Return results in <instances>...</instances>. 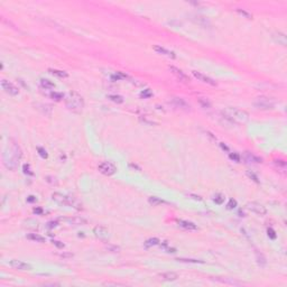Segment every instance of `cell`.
<instances>
[{"label": "cell", "instance_id": "obj_1", "mask_svg": "<svg viewBox=\"0 0 287 287\" xmlns=\"http://www.w3.org/2000/svg\"><path fill=\"white\" fill-rule=\"evenodd\" d=\"M21 157H23V150L20 146L13 139H10L8 141L6 148L4 150V155H2L4 165L8 169L13 171L18 167Z\"/></svg>", "mask_w": 287, "mask_h": 287}, {"label": "cell", "instance_id": "obj_2", "mask_svg": "<svg viewBox=\"0 0 287 287\" xmlns=\"http://www.w3.org/2000/svg\"><path fill=\"white\" fill-rule=\"evenodd\" d=\"M64 102L66 108L75 113H81L84 108V100L82 96L75 91H71L64 96Z\"/></svg>", "mask_w": 287, "mask_h": 287}, {"label": "cell", "instance_id": "obj_3", "mask_svg": "<svg viewBox=\"0 0 287 287\" xmlns=\"http://www.w3.org/2000/svg\"><path fill=\"white\" fill-rule=\"evenodd\" d=\"M222 116L230 121L246 122L249 120V113L244 110L238 108H227L222 111Z\"/></svg>", "mask_w": 287, "mask_h": 287}, {"label": "cell", "instance_id": "obj_4", "mask_svg": "<svg viewBox=\"0 0 287 287\" xmlns=\"http://www.w3.org/2000/svg\"><path fill=\"white\" fill-rule=\"evenodd\" d=\"M52 198L53 201H55L56 203L61 205H70V206H73V208H77V209H82L81 205L77 203V201L72 196H67V195H64L62 193H54L52 195Z\"/></svg>", "mask_w": 287, "mask_h": 287}, {"label": "cell", "instance_id": "obj_5", "mask_svg": "<svg viewBox=\"0 0 287 287\" xmlns=\"http://www.w3.org/2000/svg\"><path fill=\"white\" fill-rule=\"evenodd\" d=\"M254 106L259 110H270V109L274 108V101L269 98L262 96V98H258L256 100Z\"/></svg>", "mask_w": 287, "mask_h": 287}, {"label": "cell", "instance_id": "obj_6", "mask_svg": "<svg viewBox=\"0 0 287 287\" xmlns=\"http://www.w3.org/2000/svg\"><path fill=\"white\" fill-rule=\"evenodd\" d=\"M98 169L99 172L103 174V175H107V176H111L117 172V167L113 163L111 162H103L100 165L98 166Z\"/></svg>", "mask_w": 287, "mask_h": 287}, {"label": "cell", "instance_id": "obj_7", "mask_svg": "<svg viewBox=\"0 0 287 287\" xmlns=\"http://www.w3.org/2000/svg\"><path fill=\"white\" fill-rule=\"evenodd\" d=\"M247 209L250 210L251 212L256 213V214H258V215H265L267 213L266 208L260 204V203H257V202H249L247 204Z\"/></svg>", "mask_w": 287, "mask_h": 287}, {"label": "cell", "instance_id": "obj_8", "mask_svg": "<svg viewBox=\"0 0 287 287\" xmlns=\"http://www.w3.org/2000/svg\"><path fill=\"white\" fill-rule=\"evenodd\" d=\"M1 86H2V89L5 90L7 93H9V94H11V96H17V94H19V89H18L13 83L9 82V81H7V80H2V81H1Z\"/></svg>", "mask_w": 287, "mask_h": 287}, {"label": "cell", "instance_id": "obj_9", "mask_svg": "<svg viewBox=\"0 0 287 287\" xmlns=\"http://www.w3.org/2000/svg\"><path fill=\"white\" fill-rule=\"evenodd\" d=\"M93 233H94V236L98 238V239H100V240H102V241H107L109 238V231L107 228H104L102 225H98L94 229H93Z\"/></svg>", "mask_w": 287, "mask_h": 287}, {"label": "cell", "instance_id": "obj_10", "mask_svg": "<svg viewBox=\"0 0 287 287\" xmlns=\"http://www.w3.org/2000/svg\"><path fill=\"white\" fill-rule=\"evenodd\" d=\"M192 73H193V75L196 77L198 81H202L203 83L210 84V85H212V86H217V82H215L214 80H212L211 77H206V75L202 74V73H200V72H198V71H193Z\"/></svg>", "mask_w": 287, "mask_h": 287}, {"label": "cell", "instance_id": "obj_11", "mask_svg": "<svg viewBox=\"0 0 287 287\" xmlns=\"http://www.w3.org/2000/svg\"><path fill=\"white\" fill-rule=\"evenodd\" d=\"M9 265L15 269H19V270H30L32 269V266L29 264L21 261V260H17V259L11 260L9 262Z\"/></svg>", "mask_w": 287, "mask_h": 287}, {"label": "cell", "instance_id": "obj_12", "mask_svg": "<svg viewBox=\"0 0 287 287\" xmlns=\"http://www.w3.org/2000/svg\"><path fill=\"white\" fill-rule=\"evenodd\" d=\"M64 222H67L69 224H72V225H84V224L88 223V221L83 218L80 217H75V218H62L60 219Z\"/></svg>", "mask_w": 287, "mask_h": 287}, {"label": "cell", "instance_id": "obj_13", "mask_svg": "<svg viewBox=\"0 0 287 287\" xmlns=\"http://www.w3.org/2000/svg\"><path fill=\"white\" fill-rule=\"evenodd\" d=\"M169 71H171V73H172L173 75H175V77L179 79V81H182V82H188L187 75L185 73H183L179 69L175 67V66H169Z\"/></svg>", "mask_w": 287, "mask_h": 287}, {"label": "cell", "instance_id": "obj_14", "mask_svg": "<svg viewBox=\"0 0 287 287\" xmlns=\"http://www.w3.org/2000/svg\"><path fill=\"white\" fill-rule=\"evenodd\" d=\"M154 51L157 52L158 54H162V55L167 56V57H169V58H175V57H176V55H175V53H174V52L169 51V50H167V48H165V47L158 46V45L154 46Z\"/></svg>", "mask_w": 287, "mask_h": 287}, {"label": "cell", "instance_id": "obj_15", "mask_svg": "<svg viewBox=\"0 0 287 287\" xmlns=\"http://www.w3.org/2000/svg\"><path fill=\"white\" fill-rule=\"evenodd\" d=\"M172 102L176 108H179L182 110H190V104L182 98H173Z\"/></svg>", "mask_w": 287, "mask_h": 287}, {"label": "cell", "instance_id": "obj_16", "mask_svg": "<svg viewBox=\"0 0 287 287\" xmlns=\"http://www.w3.org/2000/svg\"><path fill=\"white\" fill-rule=\"evenodd\" d=\"M177 223H179V225L181 228H183L185 230H188V231H195V230H198V227L193 223V222H190V221L179 220V221H177Z\"/></svg>", "mask_w": 287, "mask_h": 287}, {"label": "cell", "instance_id": "obj_17", "mask_svg": "<svg viewBox=\"0 0 287 287\" xmlns=\"http://www.w3.org/2000/svg\"><path fill=\"white\" fill-rule=\"evenodd\" d=\"M160 278L163 279V281H176L177 278H179V275L176 274V273H174V271H167V273H163V274H160Z\"/></svg>", "mask_w": 287, "mask_h": 287}, {"label": "cell", "instance_id": "obj_18", "mask_svg": "<svg viewBox=\"0 0 287 287\" xmlns=\"http://www.w3.org/2000/svg\"><path fill=\"white\" fill-rule=\"evenodd\" d=\"M244 159L247 160L248 163H255V164H259V163H261L262 162V159L260 158V157H257V156H255L254 154L248 153V152L244 154Z\"/></svg>", "mask_w": 287, "mask_h": 287}, {"label": "cell", "instance_id": "obj_19", "mask_svg": "<svg viewBox=\"0 0 287 287\" xmlns=\"http://www.w3.org/2000/svg\"><path fill=\"white\" fill-rule=\"evenodd\" d=\"M40 88L43 90H50L54 89L55 88V84L50 81V80H46V79H42L40 80Z\"/></svg>", "mask_w": 287, "mask_h": 287}, {"label": "cell", "instance_id": "obj_20", "mask_svg": "<svg viewBox=\"0 0 287 287\" xmlns=\"http://www.w3.org/2000/svg\"><path fill=\"white\" fill-rule=\"evenodd\" d=\"M27 238H28L29 240L36 241V242H40V243L45 242V238L44 237H42L40 235H38V233H30V235L27 236Z\"/></svg>", "mask_w": 287, "mask_h": 287}, {"label": "cell", "instance_id": "obj_21", "mask_svg": "<svg viewBox=\"0 0 287 287\" xmlns=\"http://www.w3.org/2000/svg\"><path fill=\"white\" fill-rule=\"evenodd\" d=\"M159 242H160L159 239H157V238H150V239L146 240L145 247L149 248V247H153V246H157V244H159Z\"/></svg>", "mask_w": 287, "mask_h": 287}, {"label": "cell", "instance_id": "obj_22", "mask_svg": "<svg viewBox=\"0 0 287 287\" xmlns=\"http://www.w3.org/2000/svg\"><path fill=\"white\" fill-rule=\"evenodd\" d=\"M50 96H51L54 101H57V102H58V101L63 100L65 96H64L63 93H61V92H55V91H54V92L50 93Z\"/></svg>", "mask_w": 287, "mask_h": 287}, {"label": "cell", "instance_id": "obj_23", "mask_svg": "<svg viewBox=\"0 0 287 287\" xmlns=\"http://www.w3.org/2000/svg\"><path fill=\"white\" fill-rule=\"evenodd\" d=\"M109 100H111L112 102L115 103H118V104H120V103L123 102V98L121 96H118V94H111V96H108Z\"/></svg>", "mask_w": 287, "mask_h": 287}, {"label": "cell", "instance_id": "obj_24", "mask_svg": "<svg viewBox=\"0 0 287 287\" xmlns=\"http://www.w3.org/2000/svg\"><path fill=\"white\" fill-rule=\"evenodd\" d=\"M51 72L53 75H56L58 77H67V73L65 71H61V70H48Z\"/></svg>", "mask_w": 287, "mask_h": 287}, {"label": "cell", "instance_id": "obj_25", "mask_svg": "<svg viewBox=\"0 0 287 287\" xmlns=\"http://www.w3.org/2000/svg\"><path fill=\"white\" fill-rule=\"evenodd\" d=\"M148 202L153 205V206H157V205L163 204V203H164V201H162V200L158 198H155V196H152V198H148Z\"/></svg>", "mask_w": 287, "mask_h": 287}, {"label": "cell", "instance_id": "obj_26", "mask_svg": "<svg viewBox=\"0 0 287 287\" xmlns=\"http://www.w3.org/2000/svg\"><path fill=\"white\" fill-rule=\"evenodd\" d=\"M276 36H278V37H276V40H277L279 44H281L283 46H285V45H286V36H285L284 34L278 33Z\"/></svg>", "mask_w": 287, "mask_h": 287}, {"label": "cell", "instance_id": "obj_27", "mask_svg": "<svg viewBox=\"0 0 287 287\" xmlns=\"http://www.w3.org/2000/svg\"><path fill=\"white\" fill-rule=\"evenodd\" d=\"M127 75L126 74H123L122 72H117L116 74L112 75V80L113 81H119V80H125V79H127Z\"/></svg>", "mask_w": 287, "mask_h": 287}, {"label": "cell", "instance_id": "obj_28", "mask_svg": "<svg viewBox=\"0 0 287 287\" xmlns=\"http://www.w3.org/2000/svg\"><path fill=\"white\" fill-rule=\"evenodd\" d=\"M236 11L239 15H241V16H243V17H246L247 19H251V13H249L248 11H246V10H243V9H240V8H237L236 9Z\"/></svg>", "mask_w": 287, "mask_h": 287}, {"label": "cell", "instance_id": "obj_29", "mask_svg": "<svg viewBox=\"0 0 287 287\" xmlns=\"http://www.w3.org/2000/svg\"><path fill=\"white\" fill-rule=\"evenodd\" d=\"M152 96H153V92H152L149 89H146V90H144V91H141V92H140V96H141V98H144V99L150 98Z\"/></svg>", "mask_w": 287, "mask_h": 287}, {"label": "cell", "instance_id": "obj_30", "mask_svg": "<svg viewBox=\"0 0 287 287\" xmlns=\"http://www.w3.org/2000/svg\"><path fill=\"white\" fill-rule=\"evenodd\" d=\"M214 202L217 203V204H222L224 202V196L222 194H215V196H214Z\"/></svg>", "mask_w": 287, "mask_h": 287}, {"label": "cell", "instance_id": "obj_31", "mask_svg": "<svg viewBox=\"0 0 287 287\" xmlns=\"http://www.w3.org/2000/svg\"><path fill=\"white\" fill-rule=\"evenodd\" d=\"M198 102H200V104L203 107L204 109H210V107H211V103L206 100V99H200L198 100Z\"/></svg>", "mask_w": 287, "mask_h": 287}, {"label": "cell", "instance_id": "obj_32", "mask_svg": "<svg viewBox=\"0 0 287 287\" xmlns=\"http://www.w3.org/2000/svg\"><path fill=\"white\" fill-rule=\"evenodd\" d=\"M230 159L233 160V162H236V163H239L240 162V155L238 153H231L229 155Z\"/></svg>", "mask_w": 287, "mask_h": 287}, {"label": "cell", "instance_id": "obj_33", "mask_svg": "<svg viewBox=\"0 0 287 287\" xmlns=\"http://www.w3.org/2000/svg\"><path fill=\"white\" fill-rule=\"evenodd\" d=\"M236 206H237V201H236V200H233V198L229 200V202H228V204H227V209H229V210H233Z\"/></svg>", "mask_w": 287, "mask_h": 287}, {"label": "cell", "instance_id": "obj_34", "mask_svg": "<svg viewBox=\"0 0 287 287\" xmlns=\"http://www.w3.org/2000/svg\"><path fill=\"white\" fill-rule=\"evenodd\" d=\"M37 152H38L39 156H40L42 158H47V157H48V155H47V152L45 150L44 148H42V147H38V148H37Z\"/></svg>", "mask_w": 287, "mask_h": 287}, {"label": "cell", "instance_id": "obj_35", "mask_svg": "<svg viewBox=\"0 0 287 287\" xmlns=\"http://www.w3.org/2000/svg\"><path fill=\"white\" fill-rule=\"evenodd\" d=\"M176 260L181 262H193V264H198V262H203L201 260H196V259H185V258H177Z\"/></svg>", "mask_w": 287, "mask_h": 287}, {"label": "cell", "instance_id": "obj_36", "mask_svg": "<svg viewBox=\"0 0 287 287\" xmlns=\"http://www.w3.org/2000/svg\"><path fill=\"white\" fill-rule=\"evenodd\" d=\"M247 175H248L249 179H251L254 182H256V183H259V179H258V177H257V175H256V174H254V173L250 172V171H247Z\"/></svg>", "mask_w": 287, "mask_h": 287}, {"label": "cell", "instance_id": "obj_37", "mask_svg": "<svg viewBox=\"0 0 287 287\" xmlns=\"http://www.w3.org/2000/svg\"><path fill=\"white\" fill-rule=\"evenodd\" d=\"M23 169H24V173H25V174L33 175V172H32V169H30V166L28 165V164H25V165L23 166Z\"/></svg>", "mask_w": 287, "mask_h": 287}, {"label": "cell", "instance_id": "obj_38", "mask_svg": "<svg viewBox=\"0 0 287 287\" xmlns=\"http://www.w3.org/2000/svg\"><path fill=\"white\" fill-rule=\"evenodd\" d=\"M267 235H268V237L270 238V239H276V233H275V231L271 228H269V229L267 230Z\"/></svg>", "mask_w": 287, "mask_h": 287}, {"label": "cell", "instance_id": "obj_39", "mask_svg": "<svg viewBox=\"0 0 287 287\" xmlns=\"http://www.w3.org/2000/svg\"><path fill=\"white\" fill-rule=\"evenodd\" d=\"M53 243H54V244H55V246H56V247H57L58 249H63V248H64V243H63V242H61V241H57V240H54V241H53Z\"/></svg>", "mask_w": 287, "mask_h": 287}, {"label": "cell", "instance_id": "obj_40", "mask_svg": "<svg viewBox=\"0 0 287 287\" xmlns=\"http://www.w3.org/2000/svg\"><path fill=\"white\" fill-rule=\"evenodd\" d=\"M275 164H276L277 166H281V167H284V168L286 167V163H285L284 160H281V159H279V160H275Z\"/></svg>", "mask_w": 287, "mask_h": 287}, {"label": "cell", "instance_id": "obj_41", "mask_svg": "<svg viewBox=\"0 0 287 287\" xmlns=\"http://www.w3.org/2000/svg\"><path fill=\"white\" fill-rule=\"evenodd\" d=\"M187 196H191L193 200H196V201H202V198L198 196V195H194V194H187Z\"/></svg>", "mask_w": 287, "mask_h": 287}, {"label": "cell", "instance_id": "obj_42", "mask_svg": "<svg viewBox=\"0 0 287 287\" xmlns=\"http://www.w3.org/2000/svg\"><path fill=\"white\" fill-rule=\"evenodd\" d=\"M34 213H35V214H43V209H40V208H35V209H34Z\"/></svg>", "mask_w": 287, "mask_h": 287}, {"label": "cell", "instance_id": "obj_43", "mask_svg": "<svg viewBox=\"0 0 287 287\" xmlns=\"http://www.w3.org/2000/svg\"><path fill=\"white\" fill-rule=\"evenodd\" d=\"M35 201H36V198H35L34 195H30V196H28V198H27V202H29V203L35 202Z\"/></svg>", "mask_w": 287, "mask_h": 287}, {"label": "cell", "instance_id": "obj_44", "mask_svg": "<svg viewBox=\"0 0 287 287\" xmlns=\"http://www.w3.org/2000/svg\"><path fill=\"white\" fill-rule=\"evenodd\" d=\"M61 257H63V258H71V257H73L72 254H61Z\"/></svg>", "mask_w": 287, "mask_h": 287}, {"label": "cell", "instance_id": "obj_45", "mask_svg": "<svg viewBox=\"0 0 287 287\" xmlns=\"http://www.w3.org/2000/svg\"><path fill=\"white\" fill-rule=\"evenodd\" d=\"M220 146H221V148H222L223 150H227V152L229 150V148H228V147L225 146V145H223V142H221V144H220Z\"/></svg>", "mask_w": 287, "mask_h": 287}, {"label": "cell", "instance_id": "obj_46", "mask_svg": "<svg viewBox=\"0 0 287 287\" xmlns=\"http://www.w3.org/2000/svg\"><path fill=\"white\" fill-rule=\"evenodd\" d=\"M56 225H57L56 222H50L48 223V228H53V227H56Z\"/></svg>", "mask_w": 287, "mask_h": 287}]
</instances>
